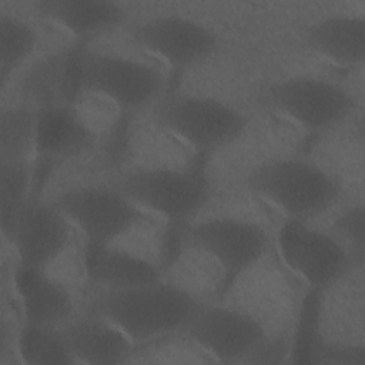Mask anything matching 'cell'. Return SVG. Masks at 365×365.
I'll use <instances>...</instances> for the list:
<instances>
[{"label": "cell", "instance_id": "obj_1", "mask_svg": "<svg viewBox=\"0 0 365 365\" xmlns=\"http://www.w3.org/2000/svg\"><path fill=\"white\" fill-rule=\"evenodd\" d=\"M198 302L185 289L155 281L103 289L90 304V314L120 328L133 342L184 329Z\"/></svg>", "mask_w": 365, "mask_h": 365}, {"label": "cell", "instance_id": "obj_2", "mask_svg": "<svg viewBox=\"0 0 365 365\" xmlns=\"http://www.w3.org/2000/svg\"><path fill=\"white\" fill-rule=\"evenodd\" d=\"M255 195L292 220L324 212L339 195V185L319 165L299 158H278L255 167L245 181Z\"/></svg>", "mask_w": 365, "mask_h": 365}, {"label": "cell", "instance_id": "obj_3", "mask_svg": "<svg viewBox=\"0 0 365 365\" xmlns=\"http://www.w3.org/2000/svg\"><path fill=\"white\" fill-rule=\"evenodd\" d=\"M153 118L163 130L202 151L235 140L247 124L245 117L230 104L188 93L163 97L153 110Z\"/></svg>", "mask_w": 365, "mask_h": 365}, {"label": "cell", "instance_id": "obj_4", "mask_svg": "<svg viewBox=\"0 0 365 365\" xmlns=\"http://www.w3.org/2000/svg\"><path fill=\"white\" fill-rule=\"evenodd\" d=\"M117 188L137 207L168 220L191 215L208 195V182L197 170H134L120 178Z\"/></svg>", "mask_w": 365, "mask_h": 365}, {"label": "cell", "instance_id": "obj_5", "mask_svg": "<svg viewBox=\"0 0 365 365\" xmlns=\"http://www.w3.org/2000/svg\"><path fill=\"white\" fill-rule=\"evenodd\" d=\"M54 204L90 244H110L144 218L118 188L86 185L61 192Z\"/></svg>", "mask_w": 365, "mask_h": 365}, {"label": "cell", "instance_id": "obj_6", "mask_svg": "<svg viewBox=\"0 0 365 365\" xmlns=\"http://www.w3.org/2000/svg\"><path fill=\"white\" fill-rule=\"evenodd\" d=\"M81 86L84 93L106 97L123 110H135L157 97L163 77L145 63L83 50Z\"/></svg>", "mask_w": 365, "mask_h": 365}, {"label": "cell", "instance_id": "obj_7", "mask_svg": "<svg viewBox=\"0 0 365 365\" xmlns=\"http://www.w3.org/2000/svg\"><path fill=\"white\" fill-rule=\"evenodd\" d=\"M277 245L284 264L318 291L341 279L354 264L335 237L301 220L289 218L282 224Z\"/></svg>", "mask_w": 365, "mask_h": 365}, {"label": "cell", "instance_id": "obj_8", "mask_svg": "<svg viewBox=\"0 0 365 365\" xmlns=\"http://www.w3.org/2000/svg\"><path fill=\"white\" fill-rule=\"evenodd\" d=\"M265 101L308 131H322L338 124L354 107V98L345 88L307 76L272 83Z\"/></svg>", "mask_w": 365, "mask_h": 365}, {"label": "cell", "instance_id": "obj_9", "mask_svg": "<svg viewBox=\"0 0 365 365\" xmlns=\"http://www.w3.org/2000/svg\"><path fill=\"white\" fill-rule=\"evenodd\" d=\"M187 234L221 265L224 291L259 261L268 245V237L259 225L237 218L204 220L188 227Z\"/></svg>", "mask_w": 365, "mask_h": 365}, {"label": "cell", "instance_id": "obj_10", "mask_svg": "<svg viewBox=\"0 0 365 365\" xmlns=\"http://www.w3.org/2000/svg\"><path fill=\"white\" fill-rule=\"evenodd\" d=\"M184 331L192 342L221 362L242 361L267 336L255 318L228 307L204 304L197 305Z\"/></svg>", "mask_w": 365, "mask_h": 365}, {"label": "cell", "instance_id": "obj_11", "mask_svg": "<svg viewBox=\"0 0 365 365\" xmlns=\"http://www.w3.org/2000/svg\"><path fill=\"white\" fill-rule=\"evenodd\" d=\"M133 40L173 67H190L207 58L217 37L207 26L181 16H155L131 29Z\"/></svg>", "mask_w": 365, "mask_h": 365}, {"label": "cell", "instance_id": "obj_12", "mask_svg": "<svg viewBox=\"0 0 365 365\" xmlns=\"http://www.w3.org/2000/svg\"><path fill=\"white\" fill-rule=\"evenodd\" d=\"M70 221L54 202L29 201L16 227L11 244L20 267L44 269L66 248Z\"/></svg>", "mask_w": 365, "mask_h": 365}, {"label": "cell", "instance_id": "obj_13", "mask_svg": "<svg viewBox=\"0 0 365 365\" xmlns=\"http://www.w3.org/2000/svg\"><path fill=\"white\" fill-rule=\"evenodd\" d=\"M60 329L76 362L120 364L133 348V341L120 328L93 314L66 321Z\"/></svg>", "mask_w": 365, "mask_h": 365}, {"label": "cell", "instance_id": "obj_14", "mask_svg": "<svg viewBox=\"0 0 365 365\" xmlns=\"http://www.w3.org/2000/svg\"><path fill=\"white\" fill-rule=\"evenodd\" d=\"M14 287L26 324L57 327L70 318L74 308L70 292L44 269L19 265Z\"/></svg>", "mask_w": 365, "mask_h": 365}, {"label": "cell", "instance_id": "obj_15", "mask_svg": "<svg viewBox=\"0 0 365 365\" xmlns=\"http://www.w3.org/2000/svg\"><path fill=\"white\" fill-rule=\"evenodd\" d=\"M83 264L87 278L106 288L120 289L161 279L160 269L131 252L111 248L110 244H86Z\"/></svg>", "mask_w": 365, "mask_h": 365}, {"label": "cell", "instance_id": "obj_16", "mask_svg": "<svg viewBox=\"0 0 365 365\" xmlns=\"http://www.w3.org/2000/svg\"><path fill=\"white\" fill-rule=\"evenodd\" d=\"M307 44L339 66H358L365 58L364 16L336 14L312 24L305 33Z\"/></svg>", "mask_w": 365, "mask_h": 365}, {"label": "cell", "instance_id": "obj_17", "mask_svg": "<svg viewBox=\"0 0 365 365\" xmlns=\"http://www.w3.org/2000/svg\"><path fill=\"white\" fill-rule=\"evenodd\" d=\"M41 16L77 37H90L117 26L123 9L106 0H40L33 3Z\"/></svg>", "mask_w": 365, "mask_h": 365}, {"label": "cell", "instance_id": "obj_18", "mask_svg": "<svg viewBox=\"0 0 365 365\" xmlns=\"http://www.w3.org/2000/svg\"><path fill=\"white\" fill-rule=\"evenodd\" d=\"M91 143V133L71 106L38 108L36 151L44 158L70 157Z\"/></svg>", "mask_w": 365, "mask_h": 365}, {"label": "cell", "instance_id": "obj_19", "mask_svg": "<svg viewBox=\"0 0 365 365\" xmlns=\"http://www.w3.org/2000/svg\"><path fill=\"white\" fill-rule=\"evenodd\" d=\"M38 108L13 106L0 115V160L26 161L36 151Z\"/></svg>", "mask_w": 365, "mask_h": 365}, {"label": "cell", "instance_id": "obj_20", "mask_svg": "<svg viewBox=\"0 0 365 365\" xmlns=\"http://www.w3.org/2000/svg\"><path fill=\"white\" fill-rule=\"evenodd\" d=\"M29 161H6L0 164V227L3 237L11 242L19 220L29 204Z\"/></svg>", "mask_w": 365, "mask_h": 365}, {"label": "cell", "instance_id": "obj_21", "mask_svg": "<svg viewBox=\"0 0 365 365\" xmlns=\"http://www.w3.org/2000/svg\"><path fill=\"white\" fill-rule=\"evenodd\" d=\"M17 348L21 361L26 364H76L63 332L57 327L24 324L17 338Z\"/></svg>", "mask_w": 365, "mask_h": 365}, {"label": "cell", "instance_id": "obj_22", "mask_svg": "<svg viewBox=\"0 0 365 365\" xmlns=\"http://www.w3.org/2000/svg\"><path fill=\"white\" fill-rule=\"evenodd\" d=\"M37 43L36 30L9 13L0 14V83L6 86L11 74L31 54Z\"/></svg>", "mask_w": 365, "mask_h": 365}, {"label": "cell", "instance_id": "obj_23", "mask_svg": "<svg viewBox=\"0 0 365 365\" xmlns=\"http://www.w3.org/2000/svg\"><path fill=\"white\" fill-rule=\"evenodd\" d=\"M332 231L336 240L346 250L354 264L362 265L365 255V211L362 205L352 207L342 212L334 222Z\"/></svg>", "mask_w": 365, "mask_h": 365}, {"label": "cell", "instance_id": "obj_24", "mask_svg": "<svg viewBox=\"0 0 365 365\" xmlns=\"http://www.w3.org/2000/svg\"><path fill=\"white\" fill-rule=\"evenodd\" d=\"M312 354H318V361L328 364H362L365 349L361 345L319 344Z\"/></svg>", "mask_w": 365, "mask_h": 365}, {"label": "cell", "instance_id": "obj_25", "mask_svg": "<svg viewBox=\"0 0 365 365\" xmlns=\"http://www.w3.org/2000/svg\"><path fill=\"white\" fill-rule=\"evenodd\" d=\"M287 354V341L284 339H268V336L262 338L242 361L248 362H281Z\"/></svg>", "mask_w": 365, "mask_h": 365}]
</instances>
